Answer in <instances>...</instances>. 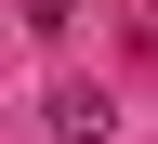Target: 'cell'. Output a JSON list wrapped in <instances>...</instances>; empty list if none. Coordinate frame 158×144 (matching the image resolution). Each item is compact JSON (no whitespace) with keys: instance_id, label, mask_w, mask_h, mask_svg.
<instances>
[{"instance_id":"2","label":"cell","mask_w":158,"mask_h":144,"mask_svg":"<svg viewBox=\"0 0 158 144\" xmlns=\"http://www.w3.org/2000/svg\"><path fill=\"white\" fill-rule=\"evenodd\" d=\"M27 26H40V39H66V26H79V0H27Z\"/></svg>"},{"instance_id":"1","label":"cell","mask_w":158,"mask_h":144,"mask_svg":"<svg viewBox=\"0 0 158 144\" xmlns=\"http://www.w3.org/2000/svg\"><path fill=\"white\" fill-rule=\"evenodd\" d=\"M53 131L92 144V131H106V92H92V79H53Z\"/></svg>"}]
</instances>
